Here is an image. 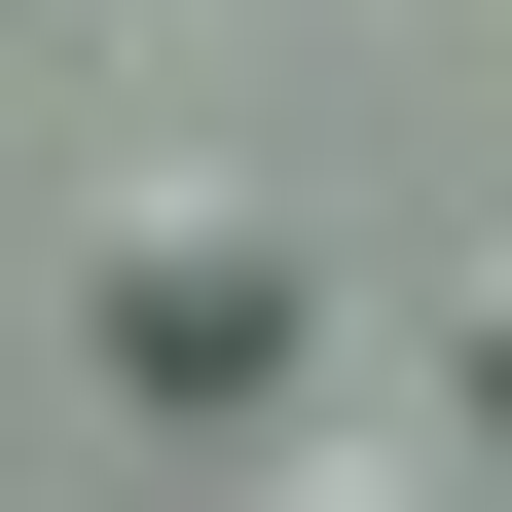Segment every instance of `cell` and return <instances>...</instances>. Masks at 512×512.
I'll return each mask as SVG.
<instances>
[{"label":"cell","instance_id":"1","mask_svg":"<svg viewBox=\"0 0 512 512\" xmlns=\"http://www.w3.org/2000/svg\"><path fill=\"white\" fill-rule=\"evenodd\" d=\"M293 330H330V293H293V220H256L220 147H147L74 220V366L110 403H183V439H293Z\"/></svg>","mask_w":512,"mask_h":512},{"label":"cell","instance_id":"2","mask_svg":"<svg viewBox=\"0 0 512 512\" xmlns=\"http://www.w3.org/2000/svg\"><path fill=\"white\" fill-rule=\"evenodd\" d=\"M256 512H476L439 439H256Z\"/></svg>","mask_w":512,"mask_h":512},{"label":"cell","instance_id":"3","mask_svg":"<svg viewBox=\"0 0 512 512\" xmlns=\"http://www.w3.org/2000/svg\"><path fill=\"white\" fill-rule=\"evenodd\" d=\"M439 366H476V439H512V256H476V293H439Z\"/></svg>","mask_w":512,"mask_h":512}]
</instances>
